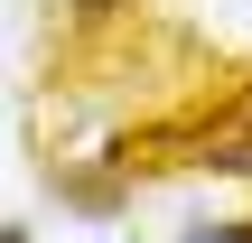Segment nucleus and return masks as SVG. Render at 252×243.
<instances>
[{
  "mask_svg": "<svg viewBox=\"0 0 252 243\" xmlns=\"http://www.w3.org/2000/svg\"><path fill=\"white\" fill-rule=\"evenodd\" d=\"M75 9H112V0H75Z\"/></svg>",
  "mask_w": 252,
  "mask_h": 243,
  "instance_id": "nucleus-1",
  "label": "nucleus"
}]
</instances>
